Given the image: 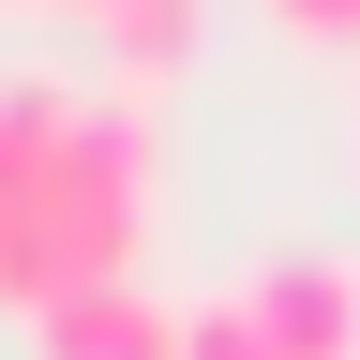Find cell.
I'll use <instances>...</instances> for the list:
<instances>
[{
  "label": "cell",
  "instance_id": "obj_2",
  "mask_svg": "<svg viewBox=\"0 0 360 360\" xmlns=\"http://www.w3.org/2000/svg\"><path fill=\"white\" fill-rule=\"evenodd\" d=\"M225 300L255 315L270 360H360V255H345V240H270Z\"/></svg>",
  "mask_w": 360,
  "mask_h": 360
},
{
  "label": "cell",
  "instance_id": "obj_8",
  "mask_svg": "<svg viewBox=\"0 0 360 360\" xmlns=\"http://www.w3.org/2000/svg\"><path fill=\"white\" fill-rule=\"evenodd\" d=\"M345 150H360V120H345Z\"/></svg>",
  "mask_w": 360,
  "mask_h": 360
},
{
  "label": "cell",
  "instance_id": "obj_3",
  "mask_svg": "<svg viewBox=\"0 0 360 360\" xmlns=\"http://www.w3.org/2000/svg\"><path fill=\"white\" fill-rule=\"evenodd\" d=\"M30 360H180V300L150 270H105V285H60L30 315Z\"/></svg>",
  "mask_w": 360,
  "mask_h": 360
},
{
  "label": "cell",
  "instance_id": "obj_6",
  "mask_svg": "<svg viewBox=\"0 0 360 360\" xmlns=\"http://www.w3.org/2000/svg\"><path fill=\"white\" fill-rule=\"evenodd\" d=\"M270 30L285 45H360V0H270Z\"/></svg>",
  "mask_w": 360,
  "mask_h": 360
},
{
  "label": "cell",
  "instance_id": "obj_4",
  "mask_svg": "<svg viewBox=\"0 0 360 360\" xmlns=\"http://www.w3.org/2000/svg\"><path fill=\"white\" fill-rule=\"evenodd\" d=\"M90 45H105V90H150L195 60V0H90Z\"/></svg>",
  "mask_w": 360,
  "mask_h": 360
},
{
  "label": "cell",
  "instance_id": "obj_7",
  "mask_svg": "<svg viewBox=\"0 0 360 360\" xmlns=\"http://www.w3.org/2000/svg\"><path fill=\"white\" fill-rule=\"evenodd\" d=\"M0 15H45V0H0ZM75 15H90V0H75Z\"/></svg>",
  "mask_w": 360,
  "mask_h": 360
},
{
  "label": "cell",
  "instance_id": "obj_1",
  "mask_svg": "<svg viewBox=\"0 0 360 360\" xmlns=\"http://www.w3.org/2000/svg\"><path fill=\"white\" fill-rule=\"evenodd\" d=\"M150 105L135 90H60L15 75L0 90V315H45L60 285H105L150 240Z\"/></svg>",
  "mask_w": 360,
  "mask_h": 360
},
{
  "label": "cell",
  "instance_id": "obj_5",
  "mask_svg": "<svg viewBox=\"0 0 360 360\" xmlns=\"http://www.w3.org/2000/svg\"><path fill=\"white\" fill-rule=\"evenodd\" d=\"M180 360H270V345H255V315L210 285V300H180Z\"/></svg>",
  "mask_w": 360,
  "mask_h": 360
}]
</instances>
